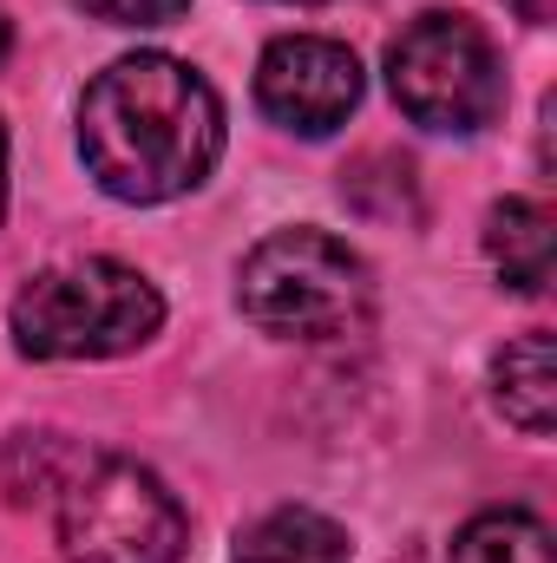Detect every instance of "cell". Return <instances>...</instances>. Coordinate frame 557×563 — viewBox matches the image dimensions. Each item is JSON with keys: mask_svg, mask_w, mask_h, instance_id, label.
<instances>
[{"mask_svg": "<svg viewBox=\"0 0 557 563\" xmlns=\"http://www.w3.org/2000/svg\"><path fill=\"white\" fill-rule=\"evenodd\" d=\"M237 301L276 341H341L374 314V269L328 230H276L243 256Z\"/></svg>", "mask_w": 557, "mask_h": 563, "instance_id": "3", "label": "cell"}, {"mask_svg": "<svg viewBox=\"0 0 557 563\" xmlns=\"http://www.w3.org/2000/svg\"><path fill=\"white\" fill-rule=\"evenodd\" d=\"M485 256H492V276L518 295H545L551 288V263H557V230L551 210L532 203V197H505L485 210Z\"/></svg>", "mask_w": 557, "mask_h": 563, "instance_id": "7", "label": "cell"}, {"mask_svg": "<svg viewBox=\"0 0 557 563\" xmlns=\"http://www.w3.org/2000/svg\"><path fill=\"white\" fill-rule=\"evenodd\" d=\"M512 7H518V13H525L532 26H545V20H551V7H557V0H512Z\"/></svg>", "mask_w": 557, "mask_h": 563, "instance_id": "13", "label": "cell"}, {"mask_svg": "<svg viewBox=\"0 0 557 563\" xmlns=\"http://www.w3.org/2000/svg\"><path fill=\"white\" fill-rule=\"evenodd\" d=\"M53 505L66 563H177L190 544L184 505L164 478L119 452H86Z\"/></svg>", "mask_w": 557, "mask_h": 563, "instance_id": "4", "label": "cell"}, {"mask_svg": "<svg viewBox=\"0 0 557 563\" xmlns=\"http://www.w3.org/2000/svg\"><path fill=\"white\" fill-rule=\"evenodd\" d=\"M387 92L394 106L426 125V132H452L472 139L499 119L505 106V73L492 40L459 20V13H419L414 26L387 46Z\"/></svg>", "mask_w": 557, "mask_h": 563, "instance_id": "5", "label": "cell"}, {"mask_svg": "<svg viewBox=\"0 0 557 563\" xmlns=\"http://www.w3.org/2000/svg\"><path fill=\"white\" fill-rule=\"evenodd\" d=\"M79 459L86 452L66 445V432H13L7 439V459H0V478H7V492L20 505H33V498H59V485L73 478Z\"/></svg>", "mask_w": 557, "mask_h": 563, "instance_id": "11", "label": "cell"}, {"mask_svg": "<svg viewBox=\"0 0 557 563\" xmlns=\"http://www.w3.org/2000/svg\"><path fill=\"white\" fill-rule=\"evenodd\" d=\"M237 563H354V551L335 518H321L308 505H282L243 531Z\"/></svg>", "mask_w": 557, "mask_h": 563, "instance_id": "9", "label": "cell"}, {"mask_svg": "<svg viewBox=\"0 0 557 563\" xmlns=\"http://www.w3.org/2000/svg\"><path fill=\"white\" fill-rule=\"evenodd\" d=\"M73 7H86L106 26H171L190 13V0H73Z\"/></svg>", "mask_w": 557, "mask_h": 563, "instance_id": "12", "label": "cell"}, {"mask_svg": "<svg viewBox=\"0 0 557 563\" xmlns=\"http://www.w3.org/2000/svg\"><path fill=\"white\" fill-rule=\"evenodd\" d=\"M13 347L26 361H112L164 328V295L125 263H59L13 295Z\"/></svg>", "mask_w": 557, "mask_h": 563, "instance_id": "2", "label": "cell"}, {"mask_svg": "<svg viewBox=\"0 0 557 563\" xmlns=\"http://www.w3.org/2000/svg\"><path fill=\"white\" fill-rule=\"evenodd\" d=\"M79 157L106 197L171 203L217 170L223 99L197 66L171 53L112 59L79 99Z\"/></svg>", "mask_w": 557, "mask_h": 563, "instance_id": "1", "label": "cell"}, {"mask_svg": "<svg viewBox=\"0 0 557 563\" xmlns=\"http://www.w3.org/2000/svg\"><path fill=\"white\" fill-rule=\"evenodd\" d=\"M0 217H7V125H0Z\"/></svg>", "mask_w": 557, "mask_h": 563, "instance_id": "15", "label": "cell"}, {"mask_svg": "<svg viewBox=\"0 0 557 563\" xmlns=\"http://www.w3.org/2000/svg\"><path fill=\"white\" fill-rule=\"evenodd\" d=\"M452 563H551V531L532 511L499 505V511H479L452 538Z\"/></svg>", "mask_w": 557, "mask_h": 563, "instance_id": "10", "label": "cell"}, {"mask_svg": "<svg viewBox=\"0 0 557 563\" xmlns=\"http://www.w3.org/2000/svg\"><path fill=\"white\" fill-rule=\"evenodd\" d=\"M492 394H499V413L518 426L525 439H551V426H557V354H551V334H545V328L518 334V341L492 361Z\"/></svg>", "mask_w": 557, "mask_h": 563, "instance_id": "8", "label": "cell"}, {"mask_svg": "<svg viewBox=\"0 0 557 563\" xmlns=\"http://www.w3.org/2000/svg\"><path fill=\"white\" fill-rule=\"evenodd\" d=\"M7 53H13V20H7V7H0V66H7Z\"/></svg>", "mask_w": 557, "mask_h": 563, "instance_id": "14", "label": "cell"}, {"mask_svg": "<svg viewBox=\"0 0 557 563\" xmlns=\"http://www.w3.org/2000/svg\"><path fill=\"white\" fill-rule=\"evenodd\" d=\"M256 106L295 139H328L361 106V59L321 33L270 40V53L256 59Z\"/></svg>", "mask_w": 557, "mask_h": 563, "instance_id": "6", "label": "cell"}]
</instances>
